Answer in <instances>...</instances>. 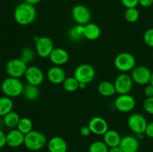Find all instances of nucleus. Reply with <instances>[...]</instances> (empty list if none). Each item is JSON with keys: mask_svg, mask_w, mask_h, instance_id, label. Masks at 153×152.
Listing matches in <instances>:
<instances>
[{"mask_svg": "<svg viewBox=\"0 0 153 152\" xmlns=\"http://www.w3.org/2000/svg\"><path fill=\"white\" fill-rule=\"evenodd\" d=\"M109 147L104 141H95L89 146V152H108Z\"/></svg>", "mask_w": 153, "mask_h": 152, "instance_id": "obj_30", "label": "nucleus"}, {"mask_svg": "<svg viewBox=\"0 0 153 152\" xmlns=\"http://www.w3.org/2000/svg\"><path fill=\"white\" fill-rule=\"evenodd\" d=\"M119 146L122 149L123 152H137L140 144L137 137L127 135L121 139Z\"/></svg>", "mask_w": 153, "mask_h": 152, "instance_id": "obj_18", "label": "nucleus"}, {"mask_svg": "<svg viewBox=\"0 0 153 152\" xmlns=\"http://www.w3.org/2000/svg\"><path fill=\"white\" fill-rule=\"evenodd\" d=\"M68 37L71 41L78 42L82 40L84 37V25L77 24L70 28L68 32Z\"/></svg>", "mask_w": 153, "mask_h": 152, "instance_id": "obj_25", "label": "nucleus"}, {"mask_svg": "<svg viewBox=\"0 0 153 152\" xmlns=\"http://www.w3.org/2000/svg\"><path fill=\"white\" fill-rule=\"evenodd\" d=\"M13 108V102L11 98L6 95L0 97V117H3L11 112Z\"/></svg>", "mask_w": 153, "mask_h": 152, "instance_id": "obj_24", "label": "nucleus"}, {"mask_svg": "<svg viewBox=\"0 0 153 152\" xmlns=\"http://www.w3.org/2000/svg\"><path fill=\"white\" fill-rule=\"evenodd\" d=\"M47 78L53 84H61L67 77L64 69L59 66H54L47 71Z\"/></svg>", "mask_w": 153, "mask_h": 152, "instance_id": "obj_15", "label": "nucleus"}, {"mask_svg": "<svg viewBox=\"0 0 153 152\" xmlns=\"http://www.w3.org/2000/svg\"><path fill=\"white\" fill-rule=\"evenodd\" d=\"M145 134L150 138H153V122L148 123L146 128V131H145Z\"/></svg>", "mask_w": 153, "mask_h": 152, "instance_id": "obj_36", "label": "nucleus"}, {"mask_svg": "<svg viewBox=\"0 0 153 152\" xmlns=\"http://www.w3.org/2000/svg\"><path fill=\"white\" fill-rule=\"evenodd\" d=\"M49 152H67L68 146L66 140L59 136L52 137L47 142Z\"/></svg>", "mask_w": 153, "mask_h": 152, "instance_id": "obj_19", "label": "nucleus"}, {"mask_svg": "<svg viewBox=\"0 0 153 152\" xmlns=\"http://www.w3.org/2000/svg\"><path fill=\"white\" fill-rule=\"evenodd\" d=\"M80 134L82 137H89L92 133H91L88 125H85V126H82V128H80Z\"/></svg>", "mask_w": 153, "mask_h": 152, "instance_id": "obj_35", "label": "nucleus"}, {"mask_svg": "<svg viewBox=\"0 0 153 152\" xmlns=\"http://www.w3.org/2000/svg\"><path fill=\"white\" fill-rule=\"evenodd\" d=\"M47 144L46 135L42 132L33 130L25 135L24 145L27 149L32 151H37L43 149Z\"/></svg>", "mask_w": 153, "mask_h": 152, "instance_id": "obj_2", "label": "nucleus"}, {"mask_svg": "<svg viewBox=\"0 0 153 152\" xmlns=\"http://www.w3.org/2000/svg\"><path fill=\"white\" fill-rule=\"evenodd\" d=\"M98 92L104 97H111L116 93L114 83L108 80H103L98 85Z\"/></svg>", "mask_w": 153, "mask_h": 152, "instance_id": "obj_23", "label": "nucleus"}, {"mask_svg": "<svg viewBox=\"0 0 153 152\" xmlns=\"http://www.w3.org/2000/svg\"><path fill=\"white\" fill-rule=\"evenodd\" d=\"M88 125L91 133L96 135H104L108 130V124L107 121L100 116L93 117L89 121Z\"/></svg>", "mask_w": 153, "mask_h": 152, "instance_id": "obj_14", "label": "nucleus"}, {"mask_svg": "<svg viewBox=\"0 0 153 152\" xmlns=\"http://www.w3.org/2000/svg\"><path fill=\"white\" fill-rule=\"evenodd\" d=\"M54 48L52 39L48 37H39L35 41V51L39 57L42 58H49Z\"/></svg>", "mask_w": 153, "mask_h": 152, "instance_id": "obj_8", "label": "nucleus"}, {"mask_svg": "<svg viewBox=\"0 0 153 152\" xmlns=\"http://www.w3.org/2000/svg\"><path fill=\"white\" fill-rule=\"evenodd\" d=\"M122 137L119 133L115 130H108L107 132L103 135V141L109 148L119 146Z\"/></svg>", "mask_w": 153, "mask_h": 152, "instance_id": "obj_21", "label": "nucleus"}, {"mask_svg": "<svg viewBox=\"0 0 153 152\" xmlns=\"http://www.w3.org/2000/svg\"><path fill=\"white\" fill-rule=\"evenodd\" d=\"M34 55H35L34 51L31 48L24 47L21 50L20 58L27 64L32 62L33 60L34 59Z\"/></svg>", "mask_w": 153, "mask_h": 152, "instance_id": "obj_31", "label": "nucleus"}, {"mask_svg": "<svg viewBox=\"0 0 153 152\" xmlns=\"http://www.w3.org/2000/svg\"><path fill=\"white\" fill-rule=\"evenodd\" d=\"M133 83L134 82L131 75H128L126 73H122L119 75L114 82L116 92L119 95L129 94L132 89Z\"/></svg>", "mask_w": 153, "mask_h": 152, "instance_id": "obj_9", "label": "nucleus"}, {"mask_svg": "<svg viewBox=\"0 0 153 152\" xmlns=\"http://www.w3.org/2000/svg\"><path fill=\"white\" fill-rule=\"evenodd\" d=\"M16 129L19 130L23 134H27L31 131H33V122L29 118L22 117L20 118L19 123L16 126Z\"/></svg>", "mask_w": 153, "mask_h": 152, "instance_id": "obj_27", "label": "nucleus"}, {"mask_svg": "<svg viewBox=\"0 0 153 152\" xmlns=\"http://www.w3.org/2000/svg\"><path fill=\"white\" fill-rule=\"evenodd\" d=\"M143 40L147 46L153 48V28L146 30L143 34Z\"/></svg>", "mask_w": 153, "mask_h": 152, "instance_id": "obj_32", "label": "nucleus"}, {"mask_svg": "<svg viewBox=\"0 0 153 152\" xmlns=\"http://www.w3.org/2000/svg\"><path fill=\"white\" fill-rule=\"evenodd\" d=\"M87 83H80L79 82V89H85L87 86Z\"/></svg>", "mask_w": 153, "mask_h": 152, "instance_id": "obj_42", "label": "nucleus"}, {"mask_svg": "<svg viewBox=\"0 0 153 152\" xmlns=\"http://www.w3.org/2000/svg\"><path fill=\"white\" fill-rule=\"evenodd\" d=\"M41 1L42 0H24L25 2L28 3L30 4H32V5H35V4L40 3Z\"/></svg>", "mask_w": 153, "mask_h": 152, "instance_id": "obj_41", "label": "nucleus"}, {"mask_svg": "<svg viewBox=\"0 0 153 152\" xmlns=\"http://www.w3.org/2000/svg\"><path fill=\"white\" fill-rule=\"evenodd\" d=\"M28 69L26 63L24 62L21 58H13L7 62L5 65V71L9 77L20 78L25 75Z\"/></svg>", "mask_w": 153, "mask_h": 152, "instance_id": "obj_5", "label": "nucleus"}, {"mask_svg": "<svg viewBox=\"0 0 153 152\" xmlns=\"http://www.w3.org/2000/svg\"><path fill=\"white\" fill-rule=\"evenodd\" d=\"M143 109L147 113L153 115V96L147 97L143 102Z\"/></svg>", "mask_w": 153, "mask_h": 152, "instance_id": "obj_33", "label": "nucleus"}, {"mask_svg": "<svg viewBox=\"0 0 153 152\" xmlns=\"http://www.w3.org/2000/svg\"><path fill=\"white\" fill-rule=\"evenodd\" d=\"M149 83L153 86V72H152V75H151V77H150V81H149Z\"/></svg>", "mask_w": 153, "mask_h": 152, "instance_id": "obj_43", "label": "nucleus"}, {"mask_svg": "<svg viewBox=\"0 0 153 152\" xmlns=\"http://www.w3.org/2000/svg\"><path fill=\"white\" fill-rule=\"evenodd\" d=\"M139 4L143 7H149L153 4V0H138Z\"/></svg>", "mask_w": 153, "mask_h": 152, "instance_id": "obj_39", "label": "nucleus"}, {"mask_svg": "<svg viewBox=\"0 0 153 152\" xmlns=\"http://www.w3.org/2000/svg\"><path fill=\"white\" fill-rule=\"evenodd\" d=\"M37 16V10L34 5L23 2L18 4L13 11V18L20 25H28L32 23Z\"/></svg>", "mask_w": 153, "mask_h": 152, "instance_id": "obj_1", "label": "nucleus"}, {"mask_svg": "<svg viewBox=\"0 0 153 152\" xmlns=\"http://www.w3.org/2000/svg\"><path fill=\"white\" fill-rule=\"evenodd\" d=\"M96 72L94 67L88 63L80 64L76 68L73 76L80 83L88 84L94 79Z\"/></svg>", "mask_w": 153, "mask_h": 152, "instance_id": "obj_6", "label": "nucleus"}, {"mask_svg": "<svg viewBox=\"0 0 153 152\" xmlns=\"http://www.w3.org/2000/svg\"></svg>", "mask_w": 153, "mask_h": 152, "instance_id": "obj_45", "label": "nucleus"}, {"mask_svg": "<svg viewBox=\"0 0 153 152\" xmlns=\"http://www.w3.org/2000/svg\"><path fill=\"white\" fill-rule=\"evenodd\" d=\"M62 84L63 86H64V90H66L67 92H73L79 89V82L78 81L77 79L74 76L66 77Z\"/></svg>", "mask_w": 153, "mask_h": 152, "instance_id": "obj_28", "label": "nucleus"}, {"mask_svg": "<svg viewBox=\"0 0 153 152\" xmlns=\"http://www.w3.org/2000/svg\"><path fill=\"white\" fill-rule=\"evenodd\" d=\"M24 85L19 78L7 77L2 80L1 89L4 95L10 98H16L22 95Z\"/></svg>", "mask_w": 153, "mask_h": 152, "instance_id": "obj_3", "label": "nucleus"}, {"mask_svg": "<svg viewBox=\"0 0 153 152\" xmlns=\"http://www.w3.org/2000/svg\"><path fill=\"white\" fill-rule=\"evenodd\" d=\"M72 16L76 23L85 25L91 22V13L89 8L83 4H77L72 9Z\"/></svg>", "mask_w": 153, "mask_h": 152, "instance_id": "obj_11", "label": "nucleus"}, {"mask_svg": "<svg viewBox=\"0 0 153 152\" xmlns=\"http://www.w3.org/2000/svg\"><path fill=\"white\" fill-rule=\"evenodd\" d=\"M49 58L55 66H61L67 63L70 58V55L65 49L62 48H55L49 55Z\"/></svg>", "mask_w": 153, "mask_h": 152, "instance_id": "obj_17", "label": "nucleus"}, {"mask_svg": "<svg viewBox=\"0 0 153 152\" xmlns=\"http://www.w3.org/2000/svg\"><path fill=\"white\" fill-rule=\"evenodd\" d=\"M127 124L129 129L132 132L137 135H140L145 134L148 122L143 115L139 113H133L128 117Z\"/></svg>", "mask_w": 153, "mask_h": 152, "instance_id": "obj_7", "label": "nucleus"}, {"mask_svg": "<svg viewBox=\"0 0 153 152\" xmlns=\"http://www.w3.org/2000/svg\"><path fill=\"white\" fill-rule=\"evenodd\" d=\"M25 134L18 129H13L6 134V144L10 148H18L24 145Z\"/></svg>", "mask_w": 153, "mask_h": 152, "instance_id": "obj_16", "label": "nucleus"}, {"mask_svg": "<svg viewBox=\"0 0 153 152\" xmlns=\"http://www.w3.org/2000/svg\"><path fill=\"white\" fill-rule=\"evenodd\" d=\"M3 122L4 125L7 128H13L17 126L19 120H20V116L16 112L13 111L8 113L5 116H3Z\"/></svg>", "mask_w": 153, "mask_h": 152, "instance_id": "obj_26", "label": "nucleus"}, {"mask_svg": "<svg viewBox=\"0 0 153 152\" xmlns=\"http://www.w3.org/2000/svg\"><path fill=\"white\" fill-rule=\"evenodd\" d=\"M108 152H123V151L120 146H116V147L109 148Z\"/></svg>", "mask_w": 153, "mask_h": 152, "instance_id": "obj_40", "label": "nucleus"}, {"mask_svg": "<svg viewBox=\"0 0 153 152\" xmlns=\"http://www.w3.org/2000/svg\"><path fill=\"white\" fill-rule=\"evenodd\" d=\"M40 89L37 86L29 84V83H27L26 85L24 86L22 95H23L24 98L28 101H36L40 96Z\"/></svg>", "mask_w": 153, "mask_h": 152, "instance_id": "obj_22", "label": "nucleus"}, {"mask_svg": "<svg viewBox=\"0 0 153 152\" xmlns=\"http://www.w3.org/2000/svg\"><path fill=\"white\" fill-rule=\"evenodd\" d=\"M144 94L147 97L153 96V86L151 83L147 84L144 89Z\"/></svg>", "mask_w": 153, "mask_h": 152, "instance_id": "obj_38", "label": "nucleus"}, {"mask_svg": "<svg viewBox=\"0 0 153 152\" xmlns=\"http://www.w3.org/2000/svg\"><path fill=\"white\" fill-rule=\"evenodd\" d=\"M134 57L128 52H121L114 59V66L117 70L123 73L131 71L135 67Z\"/></svg>", "mask_w": 153, "mask_h": 152, "instance_id": "obj_4", "label": "nucleus"}, {"mask_svg": "<svg viewBox=\"0 0 153 152\" xmlns=\"http://www.w3.org/2000/svg\"><path fill=\"white\" fill-rule=\"evenodd\" d=\"M101 35V29L97 24L89 22L84 25V37L89 40H96Z\"/></svg>", "mask_w": 153, "mask_h": 152, "instance_id": "obj_20", "label": "nucleus"}, {"mask_svg": "<svg viewBox=\"0 0 153 152\" xmlns=\"http://www.w3.org/2000/svg\"><path fill=\"white\" fill-rule=\"evenodd\" d=\"M124 16L127 22L134 23L138 20L139 17H140V13L136 7L126 8L125 13H124Z\"/></svg>", "mask_w": 153, "mask_h": 152, "instance_id": "obj_29", "label": "nucleus"}, {"mask_svg": "<svg viewBox=\"0 0 153 152\" xmlns=\"http://www.w3.org/2000/svg\"><path fill=\"white\" fill-rule=\"evenodd\" d=\"M152 72L145 66H137L131 70V77L133 82L138 85L148 84L150 81Z\"/></svg>", "mask_w": 153, "mask_h": 152, "instance_id": "obj_10", "label": "nucleus"}, {"mask_svg": "<svg viewBox=\"0 0 153 152\" xmlns=\"http://www.w3.org/2000/svg\"><path fill=\"white\" fill-rule=\"evenodd\" d=\"M123 5L126 8L136 7L139 4L138 0H120Z\"/></svg>", "mask_w": 153, "mask_h": 152, "instance_id": "obj_34", "label": "nucleus"}, {"mask_svg": "<svg viewBox=\"0 0 153 152\" xmlns=\"http://www.w3.org/2000/svg\"><path fill=\"white\" fill-rule=\"evenodd\" d=\"M25 78L29 84L39 86L44 80V75L41 69L36 66H28L25 73Z\"/></svg>", "mask_w": 153, "mask_h": 152, "instance_id": "obj_13", "label": "nucleus"}, {"mask_svg": "<svg viewBox=\"0 0 153 152\" xmlns=\"http://www.w3.org/2000/svg\"><path fill=\"white\" fill-rule=\"evenodd\" d=\"M135 99L130 94H122L115 99L114 107L119 111L128 113L131 111L135 107Z\"/></svg>", "mask_w": 153, "mask_h": 152, "instance_id": "obj_12", "label": "nucleus"}, {"mask_svg": "<svg viewBox=\"0 0 153 152\" xmlns=\"http://www.w3.org/2000/svg\"><path fill=\"white\" fill-rule=\"evenodd\" d=\"M6 134L0 128V148L6 145Z\"/></svg>", "mask_w": 153, "mask_h": 152, "instance_id": "obj_37", "label": "nucleus"}, {"mask_svg": "<svg viewBox=\"0 0 153 152\" xmlns=\"http://www.w3.org/2000/svg\"><path fill=\"white\" fill-rule=\"evenodd\" d=\"M152 58H153V52H152Z\"/></svg>", "mask_w": 153, "mask_h": 152, "instance_id": "obj_44", "label": "nucleus"}]
</instances>
